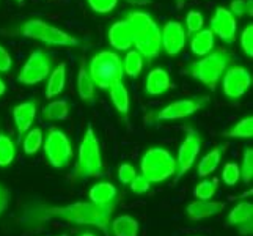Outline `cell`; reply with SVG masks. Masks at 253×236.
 Instances as JSON below:
<instances>
[{
  "label": "cell",
  "mask_w": 253,
  "mask_h": 236,
  "mask_svg": "<svg viewBox=\"0 0 253 236\" xmlns=\"http://www.w3.org/2000/svg\"><path fill=\"white\" fill-rule=\"evenodd\" d=\"M88 74L94 85L99 89H109L113 84L121 82L125 76L121 58L115 52L102 50L91 58Z\"/></svg>",
  "instance_id": "cell-5"
},
{
  "label": "cell",
  "mask_w": 253,
  "mask_h": 236,
  "mask_svg": "<svg viewBox=\"0 0 253 236\" xmlns=\"http://www.w3.org/2000/svg\"><path fill=\"white\" fill-rule=\"evenodd\" d=\"M186 25H187V33L186 35H194L200 32L205 25V17L198 11H189L186 16Z\"/></svg>",
  "instance_id": "cell-34"
},
{
  "label": "cell",
  "mask_w": 253,
  "mask_h": 236,
  "mask_svg": "<svg viewBox=\"0 0 253 236\" xmlns=\"http://www.w3.org/2000/svg\"><path fill=\"white\" fill-rule=\"evenodd\" d=\"M142 175L151 183H162L176 172V161L164 148H150L142 157Z\"/></svg>",
  "instance_id": "cell-6"
},
{
  "label": "cell",
  "mask_w": 253,
  "mask_h": 236,
  "mask_svg": "<svg viewBox=\"0 0 253 236\" xmlns=\"http://www.w3.org/2000/svg\"><path fill=\"white\" fill-rule=\"evenodd\" d=\"M13 66L11 55L8 54V50L0 45V73H8Z\"/></svg>",
  "instance_id": "cell-41"
},
{
  "label": "cell",
  "mask_w": 253,
  "mask_h": 236,
  "mask_svg": "<svg viewBox=\"0 0 253 236\" xmlns=\"http://www.w3.org/2000/svg\"><path fill=\"white\" fill-rule=\"evenodd\" d=\"M42 145V133L40 128H33V129H29L27 134H25V139H24V153L25 154H35L38 153V150Z\"/></svg>",
  "instance_id": "cell-31"
},
{
  "label": "cell",
  "mask_w": 253,
  "mask_h": 236,
  "mask_svg": "<svg viewBox=\"0 0 253 236\" xmlns=\"http://www.w3.org/2000/svg\"><path fill=\"white\" fill-rule=\"evenodd\" d=\"M66 85V63H60L54 71H50L49 81L46 85V98L52 99L65 90Z\"/></svg>",
  "instance_id": "cell-21"
},
{
  "label": "cell",
  "mask_w": 253,
  "mask_h": 236,
  "mask_svg": "<svg viewBox=\"0 0 253 236\" xmlns=\"http://www.w3.org/2000/svg\"><path fill=\"white\" fill-rule=\"evenodd\" d=\"M225 203L222 202H212V200H197L192 202L186 208V214L190 221H202L206 217L215 216L223 211Z\"/></svg>",
  "instance_id": "cell-16"
},
{
  "label": "cell",
  "mask_w": 253,
  "mask_h": 236,
  "mask_svg": "<svg viewBox=\"0 0 253 236\" xmlns=\"http://www.w3.org/2000/svg\"><path fill=\"white\" fill-rule=\"evenodd\" d=\"M214 45H215V35L211 32V29H202L200 32L192 35L190 49L198 57H205L208 54H211Z\"/></svg>",
  "instance_id": "cell-19"
},
{
  "label": "cell",
  "mask_w": 253,
  "mask_h": 236,
  "mask_svg": "<svg viewBox=\"0 0 253 236\" xmlns=\"http://www.w3.org/2000/svg\"><path fill=\"white\" fill-rule=\"evenodd\" d=\"M150 188H151V183L148 181L143 175H137V177L130 181V189H132V192L137 195L145 194V192L150 190Z\"/></svg>",
  "instance_id": "cell-40"
},
{
  "label": "cell",
  "mask_w": 253,
  "mask_h": 236,
  "mask_svg": "<svg viewBox=\"0 0 253 236\" xmlns=\"http://www.w3.org/2000/svg\"><path fill=\"white\" fill-rule=\"evenodd\" d=\"M21 33L24 37L38 40L46 43V45L55 46H77L79 40L74 38L73 35L63 32L62 29H57L41 19H30L21 27Z\"/></svg>",
  "instance_id": "cell-7"
},
{
  "label": "cell",
  "mask_w": 253,
  "mask_h": 236,
  "mask_svg": "<svg viewBox=\"0 0 253 236\" xmlns=\"http://www.w3.org/2000/svg\"><path fill=\"white\" fill-rule=\"evenodd\" d=\"M69 115V106L66 99H57L49 102L47 106L42 109V117L50 121L66 120Z\"/></svg>",
  "instance_id": "cell-26"
},
{
  "label": "cell",
  "mask_w": 253,
  "mask_h": 236,
  "mask_svg": "<svg viewBox=\"0 0 253 236\" xmlns=\"http://www.w3.org/2000/svg\"><path fill=\"white\" fill-rule=\"evenodd\" d=\"M252 217H253V205L249 202H241L230 211L228 224L234 225V227H239L242 224L252 222Z\"/></svg>",
  "instance_id": "cell-25"
},
{
  "label": "cell",
  "mask_w": 253,
  "mask_h": 236,
  "mask_svg": "<svg viewBox=\"0 0 253 236\" xmlns=\"http://www.w3.org/2000/svg\"><path fill=\"white\" fill-rule=\"evenodd\" d=\"M186 30L184 25L178 21H169L161 30V45L165 54L178 55L186 46Z\"/></svg>",
  "instance_id": "cell-12"
},
{
  "label": "cell",
  "mask_w": 253,
  "mask_h": 236,
  "mask_svg": "<svg viewBox=\"0 0 253 236\" xmlns=\"http://www.w3.org/2000/svg\"><path fill=\"white\" fill-rule=\"evenodd\" d=\"M113 208H115V203L101 206L93 202H77L65 206H49L41 209L40 221L58 217V219L79 225H94L104 233H109L110 216L113 213Z\"/></svg>",
  "instance_id": "cell-1"
},
{
  "label": "cell",
  "mask_w": 253,
  "mask_h": 236,
  "mask_svg": "<svg viewBox=\"0 0 253 236\" xmlns=\"http://www.w3.org/2000/svg\"><path fill=\"white\" fill-rule=\"evenodd\" d=\"M217 189H219V180H217V178L203 180L195 186L194 195L198 200H211L215 195Z\"/></svg>",
  "instance_id": "cell-32"
},
{
  "label": "cell",
  "mask_w": 253,
  "mask_h": 236,
  "mask_svg": "<svg viewBox=\"0 0 253 236\" xmlns=\"http://www.w3.org/2000/svg\"><path fill=\"white\" fill-rule=\"evenodd\" d=\"M225 137L231 139H252L253 137V117H246L241 121H238L231 129L223 133Z\"/></svg>",
  "instance_id": "cell-29"
},
{
  "label": "cell",
  "mask_w": 253,
  "mask_h": 236,
  "mask_svg": "<svg viewBox=\"0 0 253 236\" xmlns=\"http://www.w3.org/2000/svg\"><path fill=\"white\" fill-rule=\"evenodd\" d=\"M62 236H66V235H62Z\"/></svg>",
  "instance_id": "cell-49"
},
{
  "label": "cell",
  "mask_w": 253,
  "mask_h": 236,
  "mask_svg": "<svg viewBox=\"0 0 253 236\" xmlns=\"http://www.w3.org/2000/svg\"><path fill=\"white\" fill-rule=\"evenodd\" d=\"M241 178L246 185H250V181L253 180V150L252 148H246L242 156V165L239 167Z\"/></svg>",
  "instance_id": "cell-33"
},
{
  "label": "cell",
  "mask_w": 253,
  "mask_h": 236,
  "mask_svg": "<svg viewBox=\"0 0 253 236\" xmlns=\"http://www.w3.org/2000/svg\"><path fill=\"white\" fill-rule=\"evenodd\" d=\"M241 47L244 54L253 58V24H249L241 33Z\"/></svg>",
  "instance_id": "cell-36"
},
{
  "label": "cell",
  "mask_w": 253,
  "mask_h": 236,
  "mask_svg": "<svg viewBox=\"0 0 253 236\" xmlns=\"http://www.w3.org/2000/svg\"><path fill=\"white\" fill-rule=\"evenodd\" d=\"M126 2L134 6H146L151 3V0H126Z\"/></svg>",
  "instance_id": "cell-44"
},
{
  "label": "cell",
  "mask_w": 253,
  "mask_h": 236,
  "mask_svg": "<svg viewBox=\"0 0 253 236\" xmlns=\"http://www.w3.org/2000/svg\"><path fill=\"white\" fill-rule=\"evenodd\" d=\"M134 37V47L143 58L153 60L161 54V29L153 17L143 11H132L125 19Z\"/></svg>",
  "instance_id": "cell-2"
},
{
  "label": "cell",
  "mask_w": 253,
  "mask_h": 236,
  "mask_svg": "<svg viewBox=\"0 0 253 236\" xmlns=\"http://www.w3.org/2000/svg\"><path fill=\"white\" fill-rule=\"evenodd\" d=\"M137 177V172L134 169V165L130 164H121L118 167V180L123 185H130V181Z\"/></svg>",
  "instance_id": "cell-39"
},
{
  "label": "cell",
  "mask_w": 253,
  "mask_h": 236,
  "mask_svg": "<svg viewBox=\"0 0 253 236\" xmlns=\"http://www.w3.org/2000/svg\"><path fill=\"white\" fill-rule=\"evenodd\" d=\"M184 2H186V0H178V2H176V6H178V10H181V8L184 6Z\"/></svg>",
  "instance_id": "cell-46"
},
{
  "label": "cell",
  "mask_w": 253,
  "mask_h": 236,
  "mask_svg": "<svg viewBox=\"0 0 253 236\" xmlns=\"http://www.w3.org/2000/svg\"><path fill=\"white\" fill-rule=\"evenodd\" d=\"M223 93L231 99H238L250 89L252 76L244 66H233L226 69L223 77Z\"/></svg>",
  "instance_id": "cell-11"
},
{
  "label": "cell",
  "mask_w": 253,
  "mask_h": 236,
  "mask_svg": "<svg viewBox=\"0 0 253 236\" xmlns=\"http://www.w3.org/2000/svg\"><path fill=\"white\" fill-rule=\"evenodd\" d=\"M16 157V145L11 142V139L0 134V167L10 165Z\"/></svg>",
  "instance_id": "cell-30"
},
{
  "label": "cell",
  "mask_w": 253,
  "mask_h": 236,
  "mask_svg": "<svg viewBox=\"0 0 253 236\" xmlns=\"http://www.w3.org/2000/svg\"><path fill=\"white\" fill-rule=\"evenodd\" d=\"M202 148V139H200L197 131L192 128L187 129V136L184 142L181 143L176 159V170H178V180L182 178L184 175L192 169V165L197 161V156Z\"/></svg>",
  "instance_id": "cell-10"
},
{
  "label": "cell",
  "mask_w": 253,
  "mask_h": 236,
  "mask_svg": "<svg viewBox=\"0 0 253 236\" xmlns=\"http://www.w3.org/2000/svg\"><path fill=\"white\" fill-rule=\"evenodd\" d=\"M238 230H239L241 235H250V233H252V222L239 225V227H238Z\"/></svg>",
  "instance_id": "cell-43"
},
{
  "label": "cell",
  "mask_w": 253,
  "mask_h": 236,
  "mask_svg": "<svg viewBox=\"0 0 253 236\" xmlns=\"http://www.w3.org/2000/svg\"><path fill=\"white\" fill-rule=\"evenodd\" d=\"M123 65V73L129 77H138L143 69V57L138 54L137 50H129L125 57Z\"/></svg>",
  "instance_id": "cell-28"
},
{
  "label": "cell",
  "mask_w": 253,
  "mask_h": 236,
  "mask_svg": "<svg viewBox=\"0 0 253 236\" xmlns=\"http://www.w3.org/2000/svg\"><path fill=\"white\" fill-rule=\"evenodd\" d=\"M231 62V57L228 52L225 50H214L211 54L205 55L202 60L192 63L189 68V73L197 81L205 84L209 90H215L217 84H219L220 77L226 71Z\"/></svg>",
  "instance_id": "cell-4"
},
{
  "label": "cell",
  "mask_w": 253,
  "mask_h": 236,
  "mask_svg": "<svg viewBox=\"0 0 253 236\" xmlns=\"http://www.w3.org/2000/svg\"><path fill=\"white\" fill-rule=\"evenodd\" d=\"M206 104V98L203 99H179L174 101L169 106H165L158 112V120H165V121H171V120H181L194 115L197 110H200Z\"/></svg>",
  "instance_id": "cell-13"
},
{
  "label": "cell",
  "mask_w": 253,
  "mask_h": 236,
  "mask_svg": "<svg viewBox=\"0 0 253 236\" xmlns=\"http://www.w3.org/2000/svg\"><path fill=\"white\" fill-rule=\"evenodd\" d=\"M220 159H222L220 148H214L212 151H209L208 154H205L203 159L200 161L198 170H197L200 177H208V175H211L217 167H219Z\"/></svg>",
  "instance_id": "cell-27"
},
{
  "label": "cell",
  "mask_w": 253,
  "mask_h": 236,
  "mask_svg": "<svg viewBox=\"0 0 253 236\" xmlns=\"http://www.w3.org/2000/svg\"><path fill=\"white\" fill-rule=\"evenodd\" d=\"M171 87L170 76L164 68H154L146 76V93L158 96L165 93Z\"/></svg>",
  "instance_id": "cell-18"
},
{
  "label": "cell",
  "mask_w": 253,
  "mask_h": 236,
  "mask_svg": "<svg viewBox=\"0 0 253 236\" xmlns=\"http://www.w3.org/2000/svg\"><path fill=\"white\" fill-rule=\"evenodd\" d=\"M252 6H253L252 0H233L231 5H230V13L234 17H242L246 14L252 16V13H253Z\"/></svg>",
  "instance_id": "cell-37"
},
{
  "label": "cell",
  "mask_w": 253,
  "mask_h": 236,
  "mask_svg": "<svg viewBox=\"0 0 253 236\" xmlns=\"http://www.w3.org/2000/svg\"><path fill=\"white\" fill-rule=\"evenodd\" d=\"M109 94L113 107H115L121 115H127L129 107H130V101H129V93L127 89L125 87L123 82H117L112 87H109Z\"/></svg>",
  "instance_id": "cell-23"
},
{
  "label": "cell",
  "mask_w": 253,
  "mask_h": 236,
  "mask_svg": "<svg viewBox=\"0 0 253 236\" xmlns=\"http://www.w3.org/2000/svg\"><path fill=\"white\" fill-rule=\"evenodd\" d=\"M101 170H102V156H101L99 141L96 137L93 126H88L79 146L77 164L74 169V178L76 180L93 178L101 175Z\"/></svg>",
  "instance_id": "cell-3"
},
{
  "label": "cell",
  "mask_w": 253,
  "mask_h": 236,
  "mask_svg": "<svg viewBox=\"0 0 253 236\" xmlns=\"http://www.w3.org/2000/svg\"><path fill=\"white\" fill-rule=\"evenodd\" d=\"M239 178H241V172H239L238 164H234V162L225 164V167H223V170H222V180L225 181V185H226V186H234V185H238Z\"/></svg>",
  "instance_id": "cell-35"
},
{
  "label": "cell",
  "mask_w": 253,
  "mask_h": 236,
  "mask_svg": "<svg viewBox=\"0 0 253 236\" xmlns=\"http://www.w3.org/2000/svg\"><path fill=\"white\" fill-rule=\"evenodd\" d=\"M5 92H6V85H5V82L2 81V79H0V96H2Z\"/></svg>",
  "instance_id": "cell-45"
},
{
  "label": "cell",
  "mask_w": 253,
  "mask_h": 236,
  "mask_svg": "<svg viewBox=\"0 0 253 236\" xmlns=\"http://www.w3.org/2000/svg\"><path fill=\"white\" fill-rule=\"evenodd\" d=\"M50 68H52V62L46 52L33 50L30 57L27 58V62H25V65L22 66L19 76H17V81L24 85L40 84L49 77Z\"/></svg>",
  "instance_id": "cell-9"
},
{
  "label": "cell",
  "mask_w": 253,
  "mask_h": 236,
  "mask_svg": "<svg viewBox=\"0 0 253 236\" xmlns=\"http://www.w3.org/2000/svg\"><path fill=\"white\" fill-rule=\"evenodd\" d=\"M81 236H94V235L93 233H82Z\"/></svg>",
  "instance_id": "cell-47"
},
{
  "label": "cell",
  "mask_w": 253,
  "mask_h": 236,
  "mask_svg": "<svg viewBox=\"0 0 253 236\" xmlns=\"http://www.w3.org/2000/svg\"><path fill=\"white\" fill-rule=\"evenodd\" d=\"M35 115H37V102L35 101L21 102L13 109V118H14V123H16L17 139H19V141L22 139V136L32 128Z\"/></svg>",
  "instance_id": "cell-15"
},
{
  "label": "cell",
  "mask_w": 253,
  "mask_h": 236,
  "mask_svg": "<svg viewBox=\"0 0 253 236\" xmlns=\"http://www.w3.org/2000/svg\"><path fill=\"white\" fill-rule=\"evenodd\" d=\"M10 190H8L3 185H0V217L5 214V211L10 206Z\"/></svg>",
  "instance_id": "cell-42"
},
{
  "label": "cell",
  "mask_w": 253,
  "mask_h": 236,
  "mask_svg": "<svg viewBox=\"0 0 253 236\" xmlns=\"http://www.w3.org/2000/svg\"><path fill=\"white\" fill-rule=\"evenodd\" d=\"M77 93H79L81 99L85 102H93L94 99V84L91 81L88 71H86L85 60L81 62L79 73H77Z\"/></svg>",
  "instance_id": "cell-22"
},
{
  "label": "cell",
  "mask_w": 253,
  "mask_h": 236,
  "mask_svg": "<svg viewBox=\"0 0 253 236\" xmlns=\"http://www.w3.org/2000/svg\"><path fill=\"white\" fill-rule=\"evenodd\" d=\"M90 5V8L94 13H99V14H107L110 13L113 8L117 6L118 0H86Z\"/></svg>",
  "instance_id": "cell-38"
},
{
  "label": "cell",
  "mask_w": 253,
  "mask_h": 236,
  "mask_svg": "<svg viewBox=\"0 0 253 236\" xmlns=\"http://www.w3.org/2000/svg\"><path fill=\"white\" fill-rule=\"evenodd\" d=\"M211 32L225 43H233L236 40V17L230 10L219 6L211 17Z\"/></svg>",
  "instance_id": "cell-14"
},
{
  "label": "cell",
  "mask_w": 253,
  "mask_h": 236,
  "mask_svg": "<svg viewBox=\"0 0 253 236\" xmlns=\"http://www.w3.org/2000/svg\"><path fill=\"white\" fill-rule=\"evenodd\" d=\"M117 188L112 185V183L107 181H102L94 185L90 192H88V197L93 203L96 205H101V206H106V205H113L117 202Z\"/></svg>",
  "instance_id": "cell-20"
},
{
  "label": "cell",
  "mask_w": 253,
  "mask_h": 236,
  "mask_svg": "<svg viewBox=\"0 0 253 236\" xmlns=\"http://www.w3.org/2000/svg\"><path fill=\"white\" fill-rule=\"evenodd\" d=\"M16 2L19 3V5H22V3H24V0H16Z\"/></svg>",
  "instance_id": "cell-48"
},
{
  "label": "cell",
  "mask_w": 253,
  "mask_h": 236,
  "mask_svg": "<svg viewBox=\"0 0 253 236\" xmlns=\"http://www.w3.org/2000/svg\"><path fill=\"white\" fill-rule=\"evenodd\" d=\"M44 153L49 164L55 169H63L73 159V148L68 136L58 128H50L44 141Z\"/></svg>",
  "instance_id": "cell-8"
},
{
  "label": "cell",
  "mask_w": 253,
  "mask_h": 236,
  "mask_svg": "<svg viewBox=\"0 0 253 236\" xmlns=\"http://www.w3.org/2000/svg\"><path fill=\"white\" fill-rule=\"evenodd\" d=\"M112 232L115 236H138V222L132 216H118L110 222Z\"/></svg>",
  "instance_id": "cell-24"
},
{
  "label": "cell",
  "mask_w": 253,
  "mask_h": 236,
  "mask_svg": "<svg viewBox=\"0 0 253 236\" xmlns=\"http://www.w3.org/2000/svg\"><path fill=\"white\" fill-rule=\"evenodd\" d=\"M109 43L117 50H127L129 47H132L134 37L125 19L115 22L109 29Z\"/></svg>",
  "instance_id": "cell-17"
}]
</instances>
